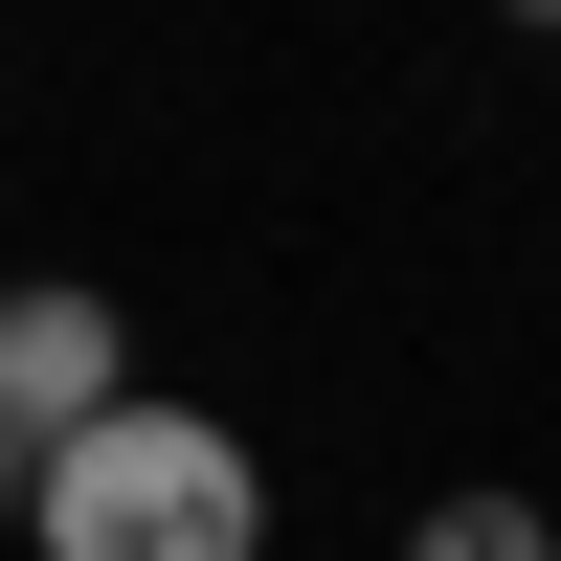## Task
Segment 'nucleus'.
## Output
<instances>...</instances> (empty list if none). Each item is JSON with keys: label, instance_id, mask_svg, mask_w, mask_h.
<instances>
[{"label": "nucleus", "instance_id": "f257e3e1", "mask_svg": "<svg viewBox=\"0 0 561 561\" xmlns=\"http://www.w3.org/2000/svg\"><path fill=\"white\" fill-rule=\"evenodd\" d=\"M23 539L45 561H270V472H248V427H203V404L135 382L113 427H68L23 472Z\"/></svg>", "mask_w": 561, "mask_h": 561}, {"label": "nucleus", "instance_id": "f03ea898", "mask_svg": "<svg viewBox=\"0 0 561 561\" xmlns=\"http://www.w3.org/2000/svg\"><path fill=\"white\" fill-rule=\"evenodd\" d=\"M135 404V314L113 293H68V270H23V293H0V449H68V427H113Z\"/></svg>", "mask_w": 561, "mask_h": 561}, {"label": "nucleus", "instance_id": "7ed1b4c3", "mask_svg": "<svg viewBox=\"0 0 561 561\" xmlns=\"http://www.w3.org/2000/svg\"><path fill=\"white\" fill-rule=\"evenodd\" d=\"M404 561H561V517H539V494H449Z\"/></svg>", "mask_w": 561, "mask_h": 561}, {"label": "nucleus", "instance_id": "20e7f679", "mask_svg": "<svg viewBox=\"0 0 561 561\" xmlns=\"http://www.w3.org/2000/svg\"><path fill=\"white\" fill-rule=\"evenodd\" d=\"M0 539H23V449H0Z\"/></svg>", "mask_w": 561, "mask_h": 561}]
</instances>
